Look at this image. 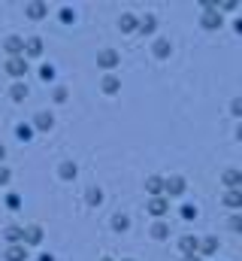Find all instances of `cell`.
I'll return each instance as SVG.
<instances>
[{
  "label": "cell",
  "mask_w": 242,
  "mask_h": 261,
  "mask_svg": "<svg viewBox=\"0 0 242 261\" xmlns=\"http://www.w3.org/2000/svg\"><path fill=\"white\" fill-rule=\"evenodd\" d=\"M200 24H203L206 30H218V27L224 24V18H221V12H218L215 6H206L203 15H200Z\"/></svg>",
  "instance_id": "obj_1"
},
{
  "label": "cell",
  "mask_w": 242,
  "mask_h": 261,
  "mask_svg": "<svg viewBox=\"0 0 242 261\" xmlns=\"http://www.w3.org/2000/svg\"><path fill=\"white\" fill-rule=\"evenodd\" d=\"M121 64V55L115 52V49H103V52H97V67H103V70H115Z\"/></svg>",
  "instance_id": "obj_2"
},
{
  "label": "cell",
  "mask_w": 242,
  "mask_h": 261,
  "mask_svg": "<svg viewBox=\"0 0 242 261\" xmlns=\"http://www.w3.org/2000/svg\"><path fill=\"white\" fill-rule=\"evenodd\" d=\"M3 70L9 73L12 79H18V82H21V79H24V73H27V61H24V58H9Z\"/></svg>",
  "instance_id": "obj_3"
},
{
  "label": "cell",
  "mask_w": 242,
  "mask_h": 261,
  "mask_svg": "<svg viewBox=\"0 0 242 261\" xmlns=\"http://www.w3.org/2000/svg\"><path fill=\"white\" fill-rule=\"evenodd\" d=\"M185 189H188V185H185V179H182V176H167V179H164V192H167L170 198L185 195Z\"/></svg>",
  "instance_id": "obj_4"
},
{
  "label": "cell",
  "mask_w": 242,
  "mask_h": 261,
  "mask_svg": "<svg viewBox=\"0 0 242 261\" xmlns=\"http://www.w3.org/2000/svg\"><path fill=\"white\" fill-rule=\"evenodd\" d=\"M3 49H6L9 58H24V40H21V36H6Z\"/></svg>",
  "instance_id": "obj_5"
},
{
  "label": "cell",
  "mask_w": 242,
  "mask_h": 261,
  "mask_svg": "<svg viewBox=\"0 0 242 261\" xmlns=\"http://www.w3.org/2000/svg\"><path fill=\"white\" fill-rule=\"evenodd\" d=\"M148 213L151 216H167L170 213V201L167 198H151L148 201Z\"/></svg>",
  "instance_id": "obj_6"
},
{
  "label": "cell",
  "mask_w": 242,
  "mask_h": 261,
  "mask_svg": "<svg viewBox=\"0 0 242 261\" xmlns=\"http://www.w3.org/2000/svg\"><path fill=\"white\" fill-rule=\"evenodd\" d=\"M24 243L27 246H39V243H43V228H39V225H27L24 228Z\"/></svg>",
  "instance_id": "obj_7"
},
{
  "label": "cell",
  "mask_w": 242,
  "mask_h": 261,
  "mask_svg": "<svg viewBox=\"0 0 242 261\" xmlns=\"http://www.w3.org/2000/svg\"><path fill=\"white\" fill-rule=\"evenodd\" d=\"M151 52H154V58H170L173 46H170L167 36H160V40H154V43H151Z\"/></svg>",
  "instance_id": "obj_8"
},
{
  "label": "cell",
  "mask_w": 242,
  "mask_h": 261,
  "mask_svg": "<svg viewBox=\"0 0 242 261\" xmlns=\"http://www.w3.org/2000/svg\"><path fill=\"white\" fill-rule=\"evenodd\" d=\"M24 55L39 58V55H43V40H39V36H27V40H24Z\"/></svg>",
  "instance_id": "obj_9"
},
{
  "label": "cell",
  "mask_w": 242,
  "mask_h": 261,
  "mask_svg": "<svg viewBox=\"0 0 242 261\" xmlns=\"http://www.w3.org/2000/svg\"><path fill=\"white\" fill-rule=\"evenodd\" d=\"M24 12H27V18H33V21H39V18H46V12H49V6H46V3H39V0H36V3H27V6H24Z\"/></svg>",
  "instance_id": "obj_10"
},
{
  "label": "cell",
  "mask_w": 242,
  "mask_h": 261,
  "mask_svg": "<svg viewBox=\"0 0 242 261\" xmlns=\"http://www.w3.org/2000/svg\"><path fill=\"white\" fill-rule=\"evenodd\" d=\"M52 125H55V116L52 113H36L33 116V128L36 131H52Z\"/></svg>",
  "instance_id": "obj_11"
},
{
  "label": "cell",
  "mask_w": 242,
  "mask_h": 261,
  "mask_svg": "<svg viewBox=\"0 0 242 261\" xmlns=\"http://www.w3.org/2000/svg\"><path fill=\"white\" fill-rule=\"evenodd\" d=\"M145 192L151 198H160V195H164V179H160V176H148L145 179Z\"/></svg>",
  "instance_id": "obj_12"
},
{
  "label": "cell",
  "mask_w": 242,
  "mask_h": 261,
  "mask_svg": "<svg viewBox=\"0 0 242 261\" xmlns=\"http://www.w3.org/2000/svg\"><path fill=\"white\" fill-rule=\"evenodd\" d=\"M136 24H139V18H136V15H130V12H124V15L118 18V30H121V33H130V30H136Z\"/></svg>",
  "instance_id": "obj_13"
},
{
  "label": "cell",
  "mask_w": 242,
  "mask_h": 261,
  "mask_svg": "<svg viewBox=\"0 0 242 261\" xmlns=\"http://www.w3.org/2000/svg\"><path fill=\"white\" fill-rule=\"evenodd\" d=\"M197 246H200V237H191V234L179 237V249H182L185 255H194V252H197Z\"/></svg>",
  "instance_id": "obj_14"
},
{
  "label": "cell",
  "mask_w": 242,
  "mask_h": 261,
  "mask_svg": "<svg viewBox=\"0 0 242 261\" xmlns=\"http://www.w3.org/2000/svg\"><path fill=\"white\" fill-rule=\"evenodd\" d=\"M197 252H203V255H215V252H218V237H200Z\"/></svg>",
  "instance_id": "obj_15"
},
{
  "label": "cell",
  "mask_w": 242,
  "mask_h": 261,
  "mask_svg": "<svg viewBox=\"0 0 242 261\" xmlns=\"http://www.w3.org/2000/svg\"><path fill=\"white\" fill-rule=\"evenodd\" d=\"M221 179H224V185H230V189H239V185H242V173H239L236 167L224 170V173H221Z\"/></svg>",
  "instance_id": "obj_16"
},
{
  "label": "cell",
  "mask_w": 242,
  "mask_h": 261,
  "mask_svg": "<svg viewBox=\"0 0 242 261\" xmlns=\"http://www.w3.org/2000/svg\"><path fill=\"white\" fill-rule=\"evenodd\" d=\"M6 261H27V249H24L21 243H12V246L6 249Z\"/></svg>",
  "instance_id": "obj_17"
},
{
  "label": "cell",
  "mask_w": 242,
  "mask_h": 261,
  "mask_svg": "<svg viewBox=\"0 0 242 261\" xmlns=\"http://www.w3.org/2000/svg\"><path fill=\"white\" fill-rule=\"evenodd\" d=\"M118 91H121V79L112 76V73H109V76H103V94H118Z\"/></svg>",
  "instance_id": "obj_18"
},
{
  "label": "cell",
  "mask_w": 242,
  "mask_h": 261,
  "mask_svg": "<svg viewBox=\"0 0 242 261\" xmlns=\"http://www.w3.org/2000/svg\"><path fill=\"white\" fill-rule=\"evenodd\" d=\"M27 94H30V91H27V85H24V82H15V85L9 88V97H12L15 103H21V100H27Z\"/></svg>",
  "instance_id": "obj_19"
},
{
  "label": "cell",
  "mask_w": 242,
  "mask_h": 261,
  "mask_svg": "<svg viewBox=\"0 0 242 261\" xmlns=\"http://www.w3.org/2000/svg\"><path fill=\"white\" fill-rule=\"evenodd\" d=\"M151 237L154 240H167L170 237V225H167V222H154V225H151Z\"/></svg>",
  "instance_id": "obj_20"
},
{
  "label": "cell",
  "mask_w": 242,
  "mask_h": 261,
  "mask_svg": "<svg viewBox=\"0 0 242 261\" xmlns=\"http://www.w3.org/2000/svg\"><path fill=\"white\" fill-rule=\"evenodd\" d=\"M154 27H157V18H154V15H145V18L136 24V30H139V33H145V36H148V33H154Z\"/></svg>",
  "instance_id": "obj_21"
},
{
  "label": "cell",
  "mask_w": 242,
  "mask_h": 261,
  "mask_svg": "<svg viewBox=\"0 0 242 261\" xmlns=\"http://www.w3.org/2000/svg\"><path fill=\"white\" fill-rule=\"evenodd\" d=\"M76 173H79V170H76V164H73V161H64V164L58 167V176H61V179H67V182H70V179H76Z\"/></svg>",
  "instance_id": "obj_22"
},
{
  "label": "cell",
  "mask_w": 242,
  "mask_h": 261,
  "mask_svg": "<svg viewBox=\"0 0 242 261\" xmlns=\"http://www.w3.org/2000/svg\"><path fill=\"white\" fill-rule=\"evenodd\" d=\"M224 204H227V207H233V210H236V207H242V189H230V192L224 195Z\"/></svg>",
  "instance_id": "obj_23"
},
{
  "label": "cell",
  "mask_w": 242,
  "mask_h": 261,
  "mask_svg": "<svg viewBox=\"0 0 242 261\" xmlns=\"http://www.w3.org/2000/svg\"><path fill=\"white\" fill-rule=\"evenodd\" d=\"M3 237L9 240V246H12V243H24V228H15V225H12V228L3 231Z\"/></svg>",
  "instance_id": "obj_24"
},
{
  "label": "cell",
  "mask_w": 242,
  "mask_h": 261,
  "mask_svg": "<svg viewBox=\"0 0 242 261\" xmlns=\"http://www.w3.org/2000/svg\"><path fill=\"white\" fill-rule=\"evenodd\" d=\"M130 228V219L124 216V213H118L115 219H112V231H127Z\"/></svg>",
  "instance_id": "obj_25"
},
{
  "label": "cell",
  "mask_w": 242,
  "mask_h": 261,
  "mask_svg": "<svg viewBox=\"0 0 242 261\" xmlns=\"http://www.w3.org/2000/svg\"><path fill=\"white\" fill-rule=\"evenodd\" d=\"M85 201H88V207H100V204H103V192H100V189H88Z\"/></svg>",
  "instance_id": "obj_26"
},
{
  "label": "cell",
  "mask_w": 242,
  "mask_h": 261,
  "mask_svg": "<svg viewBox=\"0 0 242 261\" xmlns=\"http://www.w3.org/2000/svg\"><path fill=\"white\" fill-rule=\"evenodd\" d=\"M15 137H18L21 143H27V140L33 137V125H18V128H15Z\"/></svg>",
  "instance_id": "obj_27"
},
{
  "label": "cell",
  "mask_w": 242,
  "mask_h": 261,
  "mask_svg": "<svg viewBox=\"0 0 242 261\" xmlns=\"http://www.w3.org/2000/svg\"><path fill=\"white\" fill-rule=\"evenodd\" d=\"M39 79L52 82V79H55V67H52V64H43V67H39Z\"/></svg>",
  "instance_id": "obj_28"
},
{
  "label": "cell",
  "mask_w": 242,
  "mask_h": 261,
  "mask_svg": "<svg viewBox=\"0 0 242 261\" xmlns=\"http://www.w3.org/2000/svg\"><path fill=\"white\" fill-rule=\"evenodd\" d=\"M182 219H185V222H194V219H197V207H194V204H185V207H182Z\"/></svg>",
  "instance_id": "obj_29"
},
{
  "label": "cell",
  "mask_w": 242,
  "mask_h": 261,
  "mask_svg": "<svg viewBox=\"0 0 242 261\" xmlns=\"http://www.w3.org/2000/svg\"><path fill=\"white\" fill-rule=\"evenodd\" d=\"M67 94H70V91H67L64 85H58V88L52 91V97H55V103H64V100H67Z\"/></svg>",
  "instance_id": "obj_30"
},
{
  "label": "cell",
  "mask_w": 242,
  "mask_h": 261,
  "mask_svg": "<svg viewBox=\"0 0 242 261\" xmlns=\"http://www.w3.org/2000/svg\"><path fill=\"white\" fill-rule=\"evenodd\" d=\"M73 18H76V12H73L70 6H64V9H61V21H64V24H73Z\"/></svg>",
  "instance_id": "obj_31"
},
{
  "label": "cell",
  "mask_w": 242,
  "mask_h": 261,
  "mask_svg": "<svg viewBox=\"0 0 242 261\" xmlns=\"http://www.w3.org/2000/svg\"><path fill=\"white\" fill-rule=\"evenodd\" d=\"M230 113H233V116H242V100H239V97L230 103Z\"/></svg>",
  "instance_id": "obj_32"
},
{
  "label": "cell",
  "mask_w": 242,
  "mask_h": 261,
  "mask_svg": "<svg viewBox=\"0 0 242 261\" xmlns=\"http://www.w3.org/2000/svg\"><path fill=\"white\" fill-rule=\"evenodd\" d=\"M6 204H9L12 210H18V207H21V198H18V195H9V198H6Z\"/></svg>",
  "instance_id": "obj_33"
},
{
  "label": "cell",
  "mask_w": 242,
  "mask_h": 261,
  "mask_svg": "<svg viewBox=\"0 0 242 261\" xmlns=\"http://www.w3.org/2000/svg\"><path fill=\"white\" fill-rule=\"evenodd\" d=\"M9 179H12V173H9V170H6V167H0V185H6V182H9Z\"/></svg>",
  "instance_id": "obj_34"
},
{
  "label": "cell",
  "mask_w": 242,
  "mask_h": 261,
  "mask_svg": "<svg viewBox=\"0 0 242 261\" xmlns=\"http://www.w3.org/2000/svg\"><path fill=\"white\" fill-rule=\"evenodd\" d=\"M230 228H233V231H239V228H242V219H239V216H233V219H230Z\"/></svg>",
  "instance_id": "obj_35"
},
{
  "label": "cell",
  "mask_w": 242,
  "mask_h": 261,
  "mask_svg": "<svg viewBox=\"0 0 242 261\" xmlns=\"http://www.w3.org/2000/svg\"><path fill=\"white\" fill-rule=\"evenodd\" d=\"M182 261H200V255H197V252H194V255H185V258H182Z\"/></svg>",
  "instance_id": "obj_36"
},
{
  "label": "cell",
  "mask_w": 242,
  "mask_h": 261,
  "mask_svg": "<svg viewBox=\"0 0 242 261\" xmlns=\"http://www.w3.org/2000/svg\"><path fill=\"white\" fill-rule=\"evenodd\" d=\"M3 158H6V146H3V143H0V161H3Z\"/></svg>",
  "instance_id": "obj_37"
},
{
  "label": "cell",
  "mask_w": 242,
  "mask_h": 261,
  "mask_svg": "<svg viewBox=\"0 0 242 261\" xmlns=\"http://www.w3.org/2000/svg\"><path fill=\"white\" fill-rule=\"evenodd\" d=\"M39 261H55V258H52L49 252H46V255H39Z\"/></svg>",
  "instance_id": "obj_38"
},
{
  "label": "cell",
  "mask_w": 242,
  "mask_h": 261,
  "mask_svg": "<svg viewBox=\"0 0 242 261\" xmlns=\"http://www.w3.org/2000/svg\"><path fill=\"white\" fill-rule=\"evenodd\" d=\"M100 261H112V258H100Z\"/></svg>",
  "instance_id": "obj_39"
},
{
  "label": "cell",
  "mask_w": 242,
  "mask_h": 261,
  "mask_svg": "<svg viewBox=\"0 0 242 261\" xmlns=\"http://www.w3.org/2000/svg\"><path fill=\"white\" fill-rule=\"evenodd\" d=\"M124 261H133V258H124Z\"/></svg>",
  "instance_id": "obj_40"
}]
</instances>
